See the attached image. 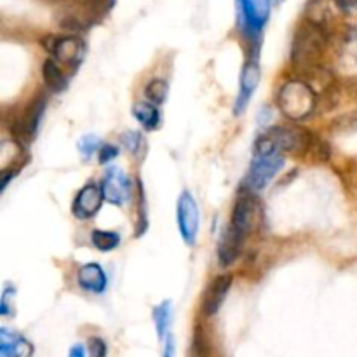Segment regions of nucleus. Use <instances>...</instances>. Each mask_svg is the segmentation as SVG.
Returning a JSON list of instances; mask_svg holds the SVG:
<instances>
[{"mask_svg": "<svg viewBox=\"0 0 357 357\" xmlns=\"http://www.w3.org/2000/svg\"><path fill=\"white\" fill-rule=\"evenodd\" d=\"M328 40H330V31H328V28L305 21L296 30L295 38H293L291 61L298 68H316L321 63V59H323L324 52H326Z\"/></svg>", "mask_w": 357, "mask_h": 357, "instance_id": "f257e3e1", "label": "nucleus"}, {"mask_svg": "<svg viewBox=\"0 0 357 357\" xmlns=\"http://www.w3.org/2000/svg\"><path fill=\"white\" fill-rule=\"evenodd\" d=\"M314 136L300 128H272L255 145L257 155L279 152H307L312 150Z\"/></svg>", "mask_w": 357, "mask_h": 357, "instance_id": "f03ea898", "label": "nucleus"}, {"mask_svg": "<svg viewBox=\"0 0 357 357\" xmlns=\"http://www.w3.org/2000/svg\"><path fill=\"white\" fill-rule=\"evenodd\" d=\"M278 105L289 121H303L316 110L317 96L309 84L289 80L279 91Z\"/></svg>", "mask_w": 357, "mask_h": 357, "instance_id": "7ed1b4c3", "label": "nucleus"}, {"mask_svg": "<svg viewBox=\"0 0 357 357\" xmlns=\"http://www.w3.org/2000/svg\"><path fill=\"white\" fill-rule=\"evenodd\" d=\"M237 13L244 35L258 40L271 14V0H237Z\"/></svg>", "mask_w": 357, "mask_h": 357, "instance_id": "20e7f679", "label": "nucleus"}, {"mask_svg": "<svg viewBox=\"0 0 357 357\" xmlns=\"http://www.w3.org/2000/svg\"><path fill=\"white\" fill-rule=\"evenodd\" d=\"M176 220L181 239H183L188 246H192V244L195 243V239H197L201 215H199L197 201L192 197L190 192H181L180 197H178Z\"/></svg>", "mask_w": 357, "mask_h": 357, "instance_id": "39448f33", "label": "nucleus"}, {"mask_svg": "<svg viewBox=\"0 0 357 357\" xmlns=\"http://www.w3.org/2000/svg\"><path fill=\"white\" fill-rule=\"evenodd\" d=\"M258 220H260V202L251 192H243L234 206L232 227L241 236L246 237L257 229Z\"/></svg>", "mask_w": 357, "mask_h": 357, "instance_id": "423d86ee", "label": "nucleus"}, {"mask_svg": "<svg viewBox=\"0 0 357 357\" xmlns=\"http://www.w3.org/2000/svg\"><path fill=\"white\" fill-rule=\"evenodd\" d=\"M284 166V157L279 153H268V155H257L251 162L250 173H248V185L253 190H261L272 181V178L279 173Z\"/></svg>", "mask_w": 357, "mask_h": 357, "instance_id": "0eeeda50", "label": "nucleus"}, {"mask_svg": "<svg viewBox=\"0 0 357 357\" xmlns=\"http://www.w3.org/2000/svg\"><path fill=\"white\" fill-rule=\"evenodd\" d=\"M101 192H103L105 201L112 202L115 206H122L129 199L131 194V183L129 178L117 167H112L107 171L103 181H101Z\"/></svg>", "mask_w": 357, "mask_h": 357, "instance_id": "6e6552de", "label": "nucleus"}, {"mask_svg": "<svg viewBox=\"0 0 357 357\" xmlns=\"http://www.w3.org/2000/svg\"><path fill=\"white\" fill-rule=\"evenodd\" d=\"M103 199L105 197L103 192H101V187H96V185H86V187L75 195V199H73V215L79 220L93 218V216L101 209Z\"/></svg>", "mask_w": 357, "mask_h": 357, "instance_id": "1a4fd4ad", "label": "nucleus"}, {"mask_svg": "<svg viewBox=\"0 0 357 357\" xmlns=\"http://www.w3.org/2000/svg\"><path fill=\"white\" fill-rule=\"evenodd\" d=\"M260 65L255 58H251L250 61L244 65L243 73H241V86H239V94H237L236 101V114L244 112L246 105L250 103V100L253 98L255 91H257L258 84H260Z\"/></svg>", "mask_w": 357, "mask_h": 357, "instance_id": "9d476101", "label": "nucleus"}, {"mask_svg": "<svg viewBox=\"0 0 357 357\" xmlns=\"http://www.w3.org/2000/svg\"><path fill=\"white\" fill-rule=\"evenodd\" d=\"M45 100L38 98L33 103L30 105V108H26V114L23 117L17 119L16 122H13V132L17 139H23V142H30L35 136L38 128V122H40L42 114H44Z\"/></svg>", "mask_w": 357, "mask_h": 357, "instance_id": "9b49d317", "label": "nucleus"}, {"mask_svg": "<svg viewBox=\"0 0 357 357\" xmlns=\"http://www.w3.org/2000/svg\"><path fill=\"white\" fill-rule=\"evenodd\" d=\"M49 51L54 54V59L65 65H77L82 59L84 44L77 37H61L54 38L51 45H47Z\"/></svg>", "mask_w": 357, "mask_h": 357, "instance_id": "f8f14e48", "label": "nucleus"}, {"mask_svg": "<svg viewBox=\"0 0 357 357\" xmlns=\"http://www.w3.org/2000/svg\"><path fill=\"white\" fill-rule=\"evenodd\" d=\"M230 286H232V278L230 275H218L209 284L204 300H202V310H204L206 316H215L222 309L223 300L227 298L230 291Z\"/></svg>", "mask_w": 357, "mask_h": 357, "instance_id": "ddd939ff", "label": "nucleus"}, {"mask_svg": "<svg viewBox=\"0 0 357 357\" xmlns=\"http://www.w3.org/2000/svg\"><path fill=\"white\" fill-rule=\"evenodd\" d=\"M243 241L244 236H241L232 225L225 230L218 244V264L222 267H230L239 260L241 253H243Z\"/></svg>", "mask_w": 357, "mask_h": 357, "instance_id": "4468645a", "label": "nucleus"}, {"mask_svg": "<svg viewBox=\"0 0 357 357\" xmlns=\"http://www.w3.org/2000/svg\"><path fill=\"white\" fill-rule=\"evenodd\" d=\"M77 282H79L80 289L93 293V295H101L108 286L107 274L98 264H87L80 267L79 274H77Z\"/></svg>", "mask_w": 357, "mask_h": 357, "instance_id": "2eb2a0df", "label": "nucleus"}, {"mask_svg": "<svg viewBox=\"0 0 357 357\" xmlns=\"http://www.w3.org/2000/svg\"><path fill=\"white\" fill-rule=\"evenodd\" d=\"M33 347L28 340L2 330L0 333V357H31Z\"/></svg>", "mask_w": 357, "mask_h": 357, "instance_id": "dca6fc26", "label": "nucleus"}, {"mask_svg": "<svg viewBox=\"0 0 357 357\" xmlns=\"http://www.w3.org/2000/svg\"><path fill=\"white\" fill-rule=\"evenodd\" d=\"M132 115L136 121L146 129V131H153L159 128L160 124V114L157 110V105L150 103V101H139L132 107Z\"/></svg>", "mask_w": 357, "mask_h": 357, "instance_id": "f3484780", "label": "nucleus"}, {"mask_svg": "<svg viewBox=\"0 0 357 357\" xmlns=\"http://www.w3.org/2000/svg\"><path fill=\"white\" fill-rule=\"evenodd\" d=\"M42 75H44V82L49 89L61 91L66 87V77L56 59H45L44 66H42Z\"/></svg>", "mask_w": 357, "mask_h": 357, "instance_id": "a211bd4d", "label": "nucleus"}, {"mask_svg": "<svg viewBox=\"0 0 357 357\" xmlns=\"http://www.w3.org/2000/svg\"><path fill=\"white\" fill-rule=\"evenodd\" d=\"M91 241H93V246L96 250L108 253L121 244V236L117 232H108V230H94Z\"/></svg>", "mask_w": 357, "mask_h": 357, "instance_id": "6ab92c4d", "label": "nucleus"}, {"mask_svg": "<svg viewBox=\"0 0 357 357\" xmlns=\"http://www.w3.org/2000/svg\"><path fill=\"white\" fill-rule=\"evenodd\" d=\"M169 321H171V305L169 302L160 303L159 307L153 309V324H155V330L159 338L166 337L167 330H169Z\"/></svg>", "mask_w": 357, "mask_h": 357, "instance_id": "aec40b11", "label": "nucleus"}, {"mask_svg": "<svg viewBox=\"0 0 357 357\" xmlns=\"http://www.w3.org/2000/svg\"><path fill=\"white\" fill-rule=\"evenodd\" d=\"M145 96L150 103L162 105L167 96V84L162 79H152L145 87Z\"/></svg>", "mask_w": 357, "mask_h": 357, "instance_id": "412c9836", "label": "nucleus"}, {"mask_svg": "<svg viewBox=\"0 0 357 357\" xmlns=\"http://www.w3.org/2000/svg\"><path fill=\"white\" fill-rule=\"evenodd\" d=\"M121 142H122V145L126 146V150H129V152L135 153V155H139V152L145 149V142H143V136L139 135V132H136V131L124 132V135L121 136Z\"/></svg>", "mask_w": 357, "mask_h": 357, "instance_id": "4be33fe9", "label": "nucleus"}, {"mask_svg": "<svg viewBox=\"0 0 357 357\" xmlns=\"http://www.w3.org/2000/svg\"><path fill=\"white\" fill-rule=\"evenodd\" d=\"M98 143L100 142H98V138H94V136H84L79 142V150L80 153H82V157L89 159V157L98 150Z\"/></svg>", "mask_w": 357, "mask_h": 357, "instance_id": "5701e85b", "label": "nucleus"}, {"mask_svg": "<svg viewBox=\"0 0 357 357\" xmlns=\"http://www.w3.org/2000/svg\"><path fill=\"white\" fill-rule=\"evenodd\" d=\"M79 3L91 13H103V10L110 9L114 0H79Z\"/></svg>", "mask_w": 357, "mask_h": 357, "instance_id": "b1692460", "label": "nucleus"}, {"mask_svg": "<svg viewBox=\"0 0 357 357\" xmlns=\"http://www.w3.org/2000/svg\"><path fill=\"white\" fill-rule=\"evenodd\" d=\"M87 347H89V352L93 357H107V344H105L101 338L98 337H93L89 338V344H87Z\"/></svg>", "mask_w": 357, "mask_h": 357, "instance_id": "393cba45", "label": "nucleus"}, {"mask_svg": "<svg viewBox=\"0 0 357 357\" xmlns=\"http://www.w3.org/2000/svg\"><path fill=\"white\" fill-rule=\"evenodd\" d=\"M98 155H100L101 164H108V162H112V159H115V157L119 155V150H117V146L105 145V146H101V150L98 152Z\"/></svg>", "mask_w": 357, "mask_h": 357, "instance_id": "a878e982", "label": "nucleus"}, {"mask_svg": "<svg viewBox=\"0 0 357 357\" xmlns=\"http://www.w3.org/2000/svg\"><path fill=\"white\" fill-rule=\"evenodd\" d=\"M335 2H337V6L344 13H354V10H357V0H335Z\"/></svg>", "mask_w": 357, "mask_h": 357, "instance_id": "bb28decb", "label": "nucleus"}, {"mask_svg": "<svg viewBox=\"0 0 357 357\" xmlns=\"http://www.w3.org/2000/svg\"><path fill=\"white\" fill-rule=\"evenodd\" d=\"M162 357H176V347H174V340L171 337H167L166 347H164Z\"/></svg>", "mask_w": 357, "mask_h": 357, "instance_id": "cd10ccee", "label": "nucleus"}, {"mask_svg": "<svg viewBox=\"0 0 357 357\" xmlns=\"http://www.w3.org/2000/svg\"><path fill=\"white\" fill-rule=\"evenodd\" d=\"M68 357H86V351H84L82 345H75V347L70 349Z\"/></svg>", "mask_w": 357, "mask_h": 357, "instance_id": "c85d7f7f", "label": "nucleus"}, {"mask_svg": "<svg viewBox=\"0 0 357 357\" xmlns=\"http://www.w3.org/2000/svg\"><path fill=\"white\" fill-rule=\"evenodd\" d=\"M347 89L351 91L354 96H357V77H352L351 80H347Z\"/></svg>", "mask_w": 357, "mask_h": 357, "instance_id": "c756f323", "label": "nucleus"}, {"mask_svg": "<svg viewBox=\"0 0 357 357\" xmlns=\"http://www.w3.org/2000/svg\"><path fill=\"white\" fill-rule=\"evenodd\" d=\"M195 357H202V356H195Z\"/></svg>", "mask_w": 357, "mask_h": 357, "instance_id": "7c9ffc66", "label": "nucleus"}, {"mask_svg": "<svg viewBox=\"0 0 357 357\" xmlns=\"http://www.w3.org/2000/svg\"><path fill=\"white\" fill-rule=\"evenodd\" d=\"M278 2H281V0H278Z\"/></svg>", "mask_w": 357, "mask_h": 357, "instance_id": "2f4dec72", "label": "nucleus"}]
</instances>
